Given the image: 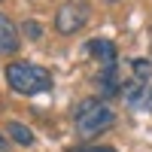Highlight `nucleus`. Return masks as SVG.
Segmentation results:
<instances>
[{
  "label": "nucleus",
  "mask_w": 152,
  "mask_h": 152,
  "mask_svg": "<svg viewBox=\"0 0 152 152\" xmlns=\"http://www.w3.org/2000/svg\"><path fill=\"white\" fill-rule=\"evenodd\" d=\"M6 131H9V137H12V140H15L18 146H31V143H34L31 128H24L21 122H9V125H6Z\"/></svg>",
  "instance_id": "nucleus-8"
},
{
  "label": "nucleus",
  "mask_w": 152,
  "mask_h": 152,
  "mask_svg": "<svg viewBox=\"0 0 152 152\" xmlns=\"http://www.w3.org/2000/svg\"><path fill=\"white\" fill-rule=\"evenodd\" d=\"M131 70H134V79H140V82H149V76H152V64L146 58H134Z\"/></svg>",
  "instance_id": "nucleus-9"
},
{
  "label": "nucleus",
  "mask_w": 152,
  "mask_h": 152,
  "mask_svg": "<svg viewBox=\"0 0 152 152\" xmlns=\"http://www.w3.org/2000/svg\"><path fill=\"white\" fill-rule=\"evenodd\" d=\"M76 134L82 137V140H91V137L104 134L113 128V122H116V113H113L104 100L97 97H85L79 100V107H76Z\"/></svg>",
  "instance_id": "nucleus-1"
},
{
  "label": "nucleus",
  "mask_w": 152,
  "mask_h": 152,
  "mask_svg": "<svg viewBox=\"0 0 152 152\" xmlns=\"http://www.w3.org/2000/svg\"><path fill=\"white\" fill-rule=\"evenodd\" d=\"M85 52H91V58L100 61V70H104V67H119L116 43H110V40H91V43L85 46Z\"/></svg>",
  "instance_id": "nucleus-5"
},
{
  "label": "nucleus",
  "mask_w": 152,
  "mask_h": 152,
  "mask_svg": "<svg viewBox=\"0 0 152 152\" xmlns=\"http://www.w3.org/2000/svg\"><path fill=\"white\" fill-rule=\"evenodd\" d=\"M6 82L12 91L18 94H40L52 88V73L46 67H37V64H24V61H12L6 67Z\"/></svg>",
  "instance_id": "nucleus-2"
},
{
  "label": "nucleus",
  "mask_w": 152,
  "mask_h": 152,
  "mask_svg": "<svg viewBox=\"0 0 152 152\" xmlns=\"http://www.w3.org/2000/svg\"><path fill=\"white\" fill-rule=\"evenodd\" d=\"M21 31L28 34L31 40H40V37H43V28H40L37 21H24V24H21Z\"/></svg>",
  "instance_id": "nucleus-10"
},
{
  "label": "nucleus",
  "mask_w": 152,
  "mask_h": 152,
  "mask_svg": "<svg viewBox=\"0 0 152 152\" xmlns=\"http://www.w3.org/2000/svg\"><path fill=\"white\" fill-rule=\"evenodd\" d=\"M107 3H119V0H107Z\"/></svg>",
  "instance_id": "nucleus-13"
},
{
  "label": "nucleus",
  "mask_w": 152,
  "mask_h": 152,
  "mask_svg": "<svg viewBox=\"0 0 152 152\" xmlns=\"http://www.w3.org/2000/svg\"><path fill=\"white\" fill-rule=\"evenodd\" d=\"M97 88L104 91V97L122 94V82H119V67H104L97 76Z\"/></svg>",
  "instance_id": "nucleus-7"
},
{
  "label": "nucleus",
  "mask_w": 152,
  "mask_h": 152,
  "mask_svg": "<svg viewBox=\"0 0 152 152\" xmlns=\"http://www.w3.org/2000/svg\"><path fill=\"white\" fill-rule=\"evenodd\" d=\"M85 21H88V3L85 0H67V3H61L58 12H55V31L64 34V37L82 31Z\"/></svg>",
  "instance_id": "nucleus-3"
},
{
  "label": "nucleus",
  "mask_w": 152,
  "mask_h": 152,
  "mask_svg": "<svg viewBox=\"0 0 152 152\" xmlns=\"http://www.w3.org/2000/svg\"><path fill=\"white\" fill-rule=\"evenodd\" d=\"M15 52H18V31L0 12V55H15Z\"/></svg>",
  "instance_id": "nucleus-6"
},
{
  "label": "nucleus",
  "mask_w": 152,
  "mask_h": 152,
  "mask_svg": "<svg viewBox=\"0 0 152 152\" xmlns=\"http://www.w3.org/2000/svg\"><path fill=\"white\" fill-rule=\"evenodd\" d=\"M76 152H116L110 146H85V149H76Z\"/></svg>",
  "instance_id": "nucleus-11"
},
{
  "label": "nucleus",
  "mask_w": 152,
  "mask_h": 152,
  "mask_svg": "<svg viewBox=\"0 0 152 152\" xmlns=\"http://www.w3.org/2000/svg\"><path fill=\"white\" fill-rule=\"evenodd\" d=\"M3 149H6V137L0 134V152H3Z\"/></svg>",
  "instance_id": "nucleus-12"
},
{
  "label": "nucleus",
  "mask_w": 152,
  "mask_h": 152,
  "mask_svg": "<svg viewBox=\"0 0 152 152\" xmlns=\"http://www.w3.org/2000/svg\"><path fill=\"white\" fill-rule=\"evenodd\" d=\"M122 94H125V100H128L131 107H137V110L152 107V85H149V82L131 79L128 85H122Z\"/></svg>",
  "instance_id": "nucleus-4"
}]
</instances>
